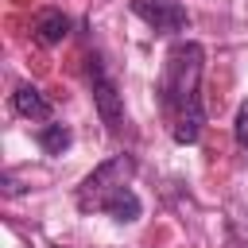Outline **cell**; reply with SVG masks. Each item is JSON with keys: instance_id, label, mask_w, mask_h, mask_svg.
Segmentation results:
<instances>
[{"instance_id": "obj_3", "label": "cell", "mask_w": 248, "mask_h": 248, "mask_svg": "<svg viewBox=\"0 0 248 248\" xmlns=\"http://www.w3.org/2000/svg\"><path fill=\"white\" fill-rule=\"evenodd\" d=\"M89 85H93V105H97V112H101V120L108 124V132H120V124H124V101H120V89H116V81L108 78V70H105V62L97 58V54H89Z\"/></svg>"}, {"instance_id": "obj_4", "label": "cell", "mask_w": 248, "mask_h": 248, "mask_svg": "<svg viewBox=\"0 0 248 248\" xmlns=\"http://www.w3.org/2000/svg\"><path fill=\"white\" fill-rule=\"evenodd\" d=\"M132 12H136L147 27L163 31V35L182 31V27L190 23V16H186V8H182L178 0H132Z\"/></svg>"}, {"instance_id": "obj_8", "label": "cell", "mask_w": 248, "mask_h": 248, "mask_svg": "<svg viewBox=\"0 0 248 248\" xmlns=\"http://www.w3.org/2000/svg\"><path fill=\"white\" fill-rule=\"evenodd\" d=\"M232 132H236V143L248 151V101L236 108V124H232Z\"/></svg>"}, {"instance_id": "obj_1", "label": "cell", "mask_w": 248, "mask_h": 248, "mask_svg": "<svg viewBox=\"0 0 248 248\" xmlns=\"http://www.w3.org/2000/svg\"><path fill=\"white\" fill-rule=\"evenodd\" d=\"M202 70L205 50L194 39H182L167 50L159 70V108L174 143H198L205 108H202Z\"/></svg>"}, {"instance_id": "obj_6", "label": "cell", "mask_w": 248, "mask_h": 248, "mask_svg": "<svg viewBox=\"0 0 248 248\" xmlns=\"http://www.w3.org/2000/svg\"><path fill=\"white\" fill-rule=\"evenodd\" d=\"M66 35H70V16H62V12H43V16L35 19V39H39L43 46L62 43Z\"/></svg>"}, {"instance_id": "obj_7", "label": "cell", "mask_w": 248, "mask_h": 248, "mask_svg": "<svg viewBox=\"0 0 248 248\" xmlns=\"http://www.w3.org/2000/svg\"><path fill=\"white\" fill-rule=\"evenodd\" d=\"M35 140H39V147L46 151V155H62L66 147H70V128L66 124H43L39 132H35Z\"/></svg>"}, {"instance_id": "obj_5", "label": "cell", "mask_w": 248, "mask_h": 248, "mask_svg": "<svg viewBox=\"0 0 248 248\" xmlns=\"http://www.w3.org/2000/svg\"><path fill=\"white\" fill-rule=\"evenodd\" d=\"M12 105H16V112L27 116V120H50V101H46L43 89H35V85H19V89L12 93Z\"/></svg>"}, {"instance_id": "obj_2", "label": "cell", "mask_w": 248, "mask_h": 248, "mask_svg": "<svg viewBox=\"0 0 248 248\" xmlns=\"http://www.w3.org/2000/svg\"><path fill=\"white\" fill-rule=\"evenodd\" d=\"M132 174H136V159L132 155L105 159L78 186V209H85V213H108L112 221H136L143 205H140L136 190L128 186Z\"/></svg>"}]
</instances>
